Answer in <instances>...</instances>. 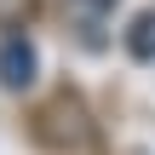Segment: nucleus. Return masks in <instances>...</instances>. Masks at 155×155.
Listing matches in <instances>:
<instances>
[{
	"mask_svg": "<svg viewBox=\"0 0 155 155\" xmlns=\"http://www.w3.org/2000/svg\"><path fill=\"white\" fill-rule=\"evenodd\" d=\"M127 52L144 58V63H155V12L132 17V29H127Z\"/></svg>",
	"mask_w": 155,
	"mask_h": 155,
	"instance_id": "nucleus-2",
	"label": "nucleus"
},
{
	"mask_svg": "<svg viewBox=\"0 0 155 155\" xmlns=\"http://www.w3.org/2000/svg\"><path fill=\"white\" fill-rule=\"evenodd\" d=\"M35 81V46L23 40V35H12V40H0V86H12V92H23Z\"/></svg>",
	"mask_w": 155,
	"mask_h": 155,
	"instance_id": "nucleus-1",
	"label": "nucleus"
}]
</instances>
